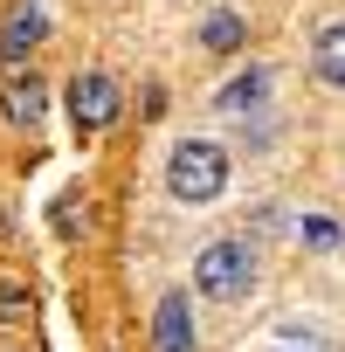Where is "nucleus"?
Here are the masks:
<instances>
[{
  "label": "nucleus",
  "instance_id": "9",
  "mask_svg": "<svg viewBox=\"0 0 345 352\" xmlns=\"http://www.w3.org/2000/svg\"><path fill=\"white\" fill-rule=\"evenodd\" d=\"M263 90H269V76H263V69H249V76H235V83L221 90V111H235V118H242L249 104H263Z\"/></svg>",
  "mask_w": 345,
  "mask_h": 352
},
{
  "label": "nucleus",
  "instance_id": "12",
  "mask_svg": "<svg viewBox=\"0 0 345 352\" xmlns=\"http://www.w3.org/2000/svg\"><path fill=\"white\" fill-rule=\"evenodd\" d=\"M311 352H318V345H311Z\"/></svg>",
  "mask_w": 345,
  "mask_h": 352
},
{
  "label": "nucleus",
  "instance_id": "2",
  "mask_svg": "<svg viewBox=\"0 0 345 352\" xmlns=\"http://www.w3.org/2000/svg\"><path fill=\"white\" fill-rule=\"evenodd\" d=\"M249 283H256V249H249V242H214V249H201V263H194V290H201V297L235 304V297H249Z\"/></svg>",
  "mask_w": 345,
  "mask_h": 352
},
{
  "label": "nucleus",
  "instance_id": "11",
  "mask_svg": "<svg viewBox=\"0 0 345 352\" xmlns=\"http://www.w3.org/2000/svg\"><path fill=\"white\" fill-rule=\"evenodd\" d=\"M304 242H311V249H331V242H338V228H331L324 214H311V221H304Z\"/></svg>",
  "mask_w": 345,
  "mask_h": 352
},
{
  "label": "nucleus",
  "instance_id": "4",
  "mask_svg": "<svg viewBox=\"0 0 345 352\" xmlns=\"http://www.w3.org/2000/svg\"><path fill=\"white\" fill-rule=\"evenodd\" d=\"M42 28H49V21H42V8H35V0H21V8L8 14V28H0V56H8V63H21V56L42 42Z\"/></svg>",
  "mask_w": 345,
  "mask_h": 352
},
{
  "label": "nucleus",
  "instance_id": "10",
  "mask_svg": "<svg viewBox=\"0 0 345 352\" xmlns=\"http://www.w3.org/2000/svg\"><path fill=\"white\" fill-rule=\"evenodd\" d=\"M35 318V297L21 283H0V324H28Z\"/></svg>",
  "mask_w": 345,
  "mask_h": 352
},
{
  "label": "nucleus",
  "instance_id": "1",
  "mask_svg": "<svg viewBox=\"0 0 345 352\" xmlns=\"http://www.w3.org/2000/svg\"><path fill=\"white\" fill-rule=\"evenodd\" d=\"M166 187H172V201H187V208L214 201L228 187V152L214 138H180L172 159H166Z\"/></svg>",
  "mask_w": 345,
  "mask_h": 352
},
{
  "label": "nucleus",
  "instance_id": "5",
  "mask_svg": "<svg viewBox=\"0 0 345 352\" xmlns=\"http://www.w3.org/2000/svg\"><path fill=\"white\" fill-rule=\"evenodd\" d=\"M42 104H49V90L35 76H8V90H0V118L8 124H42Z\"/></svg>",
  "mask_w": 345,
  "mask_h": 352
},
{
  "label": "nucleus",
  "instance_id": "6",
  "mask_svg": "<svg viewBox=\"0 0 345 352\" xmlns=\"http://www.w3.org/2000/svg\"><path fill=\"white\" fill-rule=\"evenodd\" d=\"M311 69H318V83L345 90V21L318 28V42H311Z\"/></svg>",
  "mask_w": 345,
  "mask_h": 352
},
{
  "label": "nucleus",
  "instance_id": "8",
  "mask_svg": "<svg viewBox=\"0 0 345 352\" xmlns=\"http://www.w3.org/2000/svg\"><path fill=\"white\" fill-rule=\"evenodd\" d=\"M242 35H249V28H242V14H228V8H214V14L201 21V49H214V56H235Z\"/></svg>",
  "mask_w": 345,
  "mask_h": 352
},
{
  "label": "nucleus",
  "instance_id": "7",
  "mask_svg": "<svg viewBox=\"0 0 345 352\" xmlns=\"http://www.w3.org/2000/svg\"><path fill=\"white\" fill-rule=\"evenodd\" d=\"M159 352H194V331H187V297H180V290L159 304Z\"/></svg>",
  "mask_w": 345,
  "mask_h": 352
},
{
  "label": "nucleus",
  "instance_id": "3",
  "mask_svg": "<svg viewBox=\"0 0 345 352\" xmlns=\"http://www.w3.org/2000/svg\"><path fill=\"white\" fill-rule=\"evenodd\" d=\"M69 118H76L83 138L111 131V124H118V83H111L104 69H83V76L69 83Z\"/></svg>",
  "mask_w": 345,
  "mask_h": 352
}]
</instances>
